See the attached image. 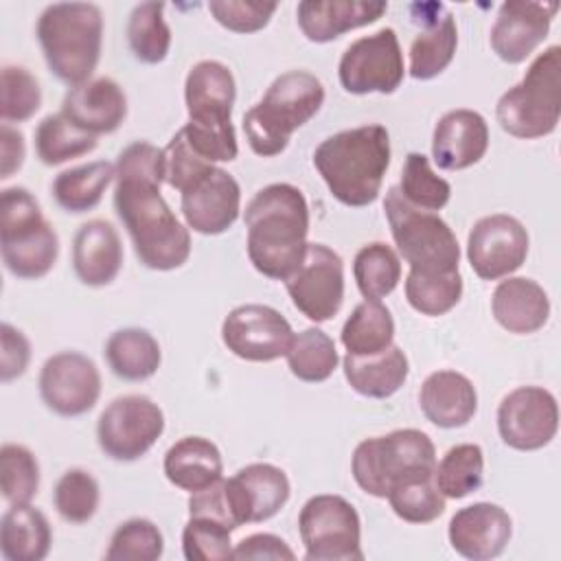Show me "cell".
Masks as SVG:
<instances>
[{"instance_id":"6da1fadb","label":"cell","mask_w":561,"mask_h":561,"mask_svg":"<svg viewBox=\"0 0 561 561\" xmlns=\"http://www.w3.org/2000/svg\"><path fill=\"white\" fill-rule=\"evenodd\" d=\"M114 167V210L138 261L158 272L182 267L191 256V234L160 193L164 151L138 140L118 153Z\"/></svg>"},{"instance_id":"7a4b0ae2","label":"cell","mask_w":561,"mask_h":561,"mask_svg":"<svg viewBox=\"0 0 561 561\" xmlns=\"http://www.w3.org/2000/svg\"><path fill=\"white\" fill-rule=\"evenodd\" d=\"M243 221L254 270L267 278L287 280L307 252L309 206L302 191L287 182L263 186L248 202Z\"/></svg>"},{"instance_id":"3957f363","label":"cell","mask_w":561,"mask_h":561,"mask_svg":"<svg viewBox=\"0 0 561 561\" xmlns=\"http://www.w3.org/2000/svg\"><path fill=\"white\" fill-rule=\"evenodd\" d=\"M313 167L340 204L368 206L390 167V134L377 123L342 129L316 147Z\"/></svg>"},{"instance_id":"277c9868","label":"cell","mask_w":561,"mask_h":561,"mask_svg":"<svg viewBox=\"0 0 561 561\" xmlns=\"http://www.w3.org/2000/svg\"><path fill=\"white\" fill-rule=\"evenodd\" d=\"M237 85L230 68L215 59L197 61L184 81L188 123L182 129L191 149L206 162H230L237 158V134L232 105Z\"/></svg>"},{"instance_id":"5b68a950","label":"cell","mask_w":561,"mask_h":561,"mask_svg":"<svg viewBox=\"0 0 561 561\" xmlns=\"http://www.w3.org/2000/svg\"><path fill=\"white\" fill-rule=\"evenodd\" d=\"M324 103L322 81L307 70L278 75L263 99L243 114V131L256 156L272 158L287 149L291 134L309 123Z\"/></svg>"},{"instance_id":"8992f818","label":"cell","mask_w":561,"mask_h":561,"mask_svg":"<svg viewBox=\"0 0 561 561\" xmlns=\"http://www.w3.org/2000/svg\"><path fill=\"white\" fill-rule=\"evenodd\" d=\"M37 39L50 72L75 88L90 81L103 42V13L92 2H55L37 20Z\"/></svg>"},{"instance_id":"52a82bcc","label":"cell","mask_w":561,"mask_h":561,"mask_svg":"<svg viewBox=\"0 0 561 561\" xmlns=\"http://www.w3.org/2000/svg\"><path fill=\"white\" fill-rule=\"evenodd\" d=\"M434 469L436 447L425 432L414 427L364 438L351 460L353 480L373 497H388L399 482L434 476Z\"/></svg>"},{"instance_id":"ba28073f","label":"cell","mask_w":561,"mask_h":561,"mask_svg":"<svg viewBox=\"0 0 561 561\" xmlns=\"http://www.w3.org/2000/svg\"><path fill=\"white\" fill-rule=\"evenodd\" d=\"M0 252L4 267L26 280L46 276L59 256L55 228L22 186L4 188L0 195Z\"/></svg>"},{"instance_id":"9c48e42d","label":"cell","mask_w":561,"mask_h":561,"mask_svg":"<svg viewBox=\"0 0 561 561\" xmlns=\"http://www.w3.org/2000/svg\"><path fill=\"white\" fill-rule=\"evenodd\" d=\"M500 127L515 138H541L557 129L561 116V46L552 44L528 66L524 79L495 105Z\"/></svg>"},{"instance_id":"30bf717a","label":"cell","mask_w":561,"mask_h":561,"mask_svg":"<svg viewBox=\"0 0 561 561\" xmlns=\"http://www.w3.org/2000/svg\"><path fill=\"white\" fill-rule=\"evenodd\" d=\"M386 219L399 254L414 272H458L460 245L449 224L438 213L405 202L399 186L383 199Z\"/></svg>"},{"instance_id":"8fae6325","label":"cell","mask_w":561,"mask_h":561,"mask_svg":"<svg viewBox=\"0 0 561 561\" xmlns=\"http://www.w3.org/2000/svg\"><path fill=\"white\" fill-rule=\"evenodd\" d=\"M307 561H362V524L355 506L333 493L313 495L298 515Z\"/></svg>"},{"instance_id":"7c38bea8","label":"cell","mask_w":561,"mask_h":561,"mask_svg":"<svg viewBox=\"0 0 561 561\" xmlns=\"http://www.w3.org/2000/svg\"><path fill=\"white\" fill-rule=\"evenodd\" d=\"M164 432V414L145 394L114 399L99 416L96 440L105 456L131 462L145 456Z\"/></svg>"},{"instance_id":"4fadbf2b","label":"cell","mask_w":561,"mask_h":561,"mask_svg":"<svg viewBox=\"0 0 561 561\" xmlns=\"http://www.w3.org/2000/svg\"><path fill=\"white\" fill-rule=\"evenodd\" d=\"M403 75V53L390 26L351 42L337 64L340 83L351 94H390L401 85Z\"/></svg>"},{"instance_id":"5bb4252c","label":"cell","mask_w":561,"mask_h":561,"mask_svg":"<svg viewBox=\"0 0 561 561\" xmlns=\"http://www.w3.org/2000/svg\"><path fill=\"white\" fill-rule=\"evenodd\" d=\"M283 283L294 307L305 318L327 322L344 300V261L324 243H307L300 267Z\"/></svg>"},{"instance_id":"9a60e30c","label":"cell","mask_w":561,"mask_h":561,"mask_svg":"<svg viewBox=\"0 0 561 561\" xmlns=\"http://www.w3.org/2000/svg\"><path fill=\"white\" fill-rule=\"evenodd\" d=\"M221 340L239 359L274 362L287 355L294 331L274 307L248 302L228 311L221 322Z\"/></svg>"},{"instance_id":"2e32d148","label":"cell","mask_w":561,"mask_h":561,"mask_svg":"<svg viewBox=\"0 0 561 561\" xmlns=\"http://www.w3.org/2000/svg\"><path fill=\"white\" fill-rule=\"evenodd\" d=\"M559 430V405L541 386H519L497 405V432L504 445L517 451L546 447Z\"/></svg>"},{"instance_id":"e0dca14e","label":"cell","mask_w":561,"mask_h":561,"mask_svg":"<svg viewBox=\"0 0 561 561\" xmlns=\"http://www.w3.org/2000/svg\"><path fill=\"white\" fill-rule=\"evenodd\" d=\"M528 232L511 215L480 217L467 237V259L482 280H497L519 270L528 256Z\"/></svg>"},{"instance_id":"ac0fdd59","label":"cell","mask_w":561,"mask_h":561,"mask_svg":"<svg viewBox=\"0 0 561 561\" xmlns=\"http://www.w3.org/2000/svg\"><path fill=\"white\" fill-rule=\"evenodd\" d=\"M101 394L96 364L77 351L48 357L39 370V397L59 416H81L94 408Z\"/></svg>"},{"instance_id":"d6986e66","label":"cell","mask_w":561,"mask_h":561,"mask_svg":"<svg viewBox=\"0 0 561 561\" xmlns=\"http://www.w3.org/2000/svg\"><path fill=\"white\" fill-rule=\"evenodd\" d=\"M230 515L237 526L274 517L289 500L287 473L270 462H252L224 480Z\"/></svg>"},{"instance_id":"ffe728a7","label":"cell","mask_w":561,"mask_h":561,"mask_svg":"<svg viewBox=\"0 0 561 561\" xmlns=\"http://www.w3.org/2000/svg\"><path fill=\"white\" fill-rule=\"evenodd\" d=\"M180 208L191 230L199 234H221L239 217L241 188L224 169L210 167L180 193Z\"/></svg>"},{"instance_id":"44dd1931","label":"cell","mask_w":561,"mask_h":561,"mask_svg":"<svg viewBox=\"0 0 561 561\" xmlns=\"http://www.w3.org/2000/svg\"><path fill=\"white\" fill-rule=\"evenodd\" d=\"M557 2L508 0L500 7L491 26V48L506 64H522L548 37Z\"/></svg>"},{"instance_id":"7402d4cb","label":"cell","mask_w":561,"mask_h":561,"mask_svg":"<svg viewBox=\"0 0 561 561\" xmlns=\"http://www.w3.org/2000/svg\"><path fill=\"white\" fill-rule=\"evenodd\" d=\"M513 535L511 515L491 502L469 504L449 519L451 548L471 561H489L504 552Z\"/></svg>"},{"instance_id":"603a6c76","label":"cell","mask_w":561,"mask_h":561,"mask_svg":"<svg viewBox=\"0 0 561 561\" xmlns=\"http://www.w3.org/2000/svg\"><path fill=\"white\" fill-rule=\"evenodd\" d=\"M489 125L480 112L458 107L443 114L432 134V158L445 171L467 169L484 158Z\"/></svg>"},{"instance_id":"cb8c5ba5","label":"cell","mask_w":561,"mask_h":561,"mask_svg":"<svg viewBox=\"0 0 561 561\" xmlns=\"http://www.w3.org/2000/svg\"><path fill=\"white\" fill-rule=\"evenodd\" d=\"M61 114L88 134H112L127 116V96L110 77H96L66 92Z\"/></svg>"},{"instance_id":"d4e9b609","label":"cell","mask_w":561,"mask_h":561,"mask_svg":"<svg viewBox=\"0 0 561 561\" xmlns=\"http://www.w3.org/2000/svg\"><path fill=\"white\" fill-rule=\"evenodd\" d=\"M388 9L383 0H302L296 7L298 26L309 42H331L346 31L377 22Z\"/></svg>"},{"instance_id":"484cf974","label":"cell","mask_w":561,"mask_h":561,"mask_svg":"<svg viewBox=\"0 0 561 561\" xmlns=\"http://www.w3.org/2000/svg\"><path fill=\"white\" fill-rule=\"evenodd\" d=\"M123 265V243L116 228L105 219L79 226L72 241V267L88 287L110 285Z\"/></svg>"},{"instance_id":"4316f807","label":"cell","mask_w":561,"mask_h":561,"mask_svg":"<svg viewBox=\"0 0 561 561\" xmlns=\"http://www.w3.org/2000/svg\"><path fill=\"white\" fill-rule=\"evenodd\" d=\"M491 311L495 322L508 333L528 335L548 322L550 298L537 280L506 276L493 291Z\"/></svg>"},{"instance_id":"83f0119b","label":"cell","mask_w":561,"mask_h":561,"mask_svg":"<svg viewBox=\"0 0 561 561\" xmlns=\"http://www.w3.org/2000/svg\"><path fill=\"white\" fill-rule=\"evenodd\" d=\"M419 405L430 423L454 430L467 425L478 410V392L469 377L456 370H436L425 377Z\"/></svg>"},{"instance_id":"f1b7e54d","label":"cell","mask_w":561,"mask_h":561,"mask_svg":"<svg viewBox=\"0 0 561 561\" xmlns=\"http://www.w3.org/2000/svg\"><path fill=\"white\" fill-rule=\"evenodd\" d=\"M164 476L182 491L195 493L221 480L224 460L219 447L204 436H184L164 454Z\"/></svg>"},{"instance_id":"f546056e","label":"cell","mask_w":561,"mask_h":561,"mask_svg":"<svg viewBox=\"0 0 561 561\" xmlns=\"http://www.w3.org/2000/svg\"><path fill=\"white\" fill-rule=\"evenodd\" d=\"M348 386L368 399L392 397L408 379L410 364L399 346H388L377 355H348L342 362Z\"/></svg>"},{"instance_id":"4dcf8cb0","label":"cell","mask_w":561,"mask_h":561,"mask_svg":"<svg viewBox=\"0 0 561 561\" xmlns=\"http://www.w3.org/2000/svg\"><path fill=\"white\" fill-rule=\"evenodd\" d=\"M53 543V530L42 511L11 504L0 522V552L7 561H42Z\"/></svg>"},{"instance_id":"1f68e13d","label":"cell","mask_w":561,"mask_h":561,"mask_svg":"<svg viewBox=\"0 0 561 561\" xmlns=\"http://www.w3.org/2000/svg\"><path fill=\"white\" fill-rule=\"evenodd\" d=\"M110 370L125 381H145L156 375L162 362L160 344L147 329H118L103 348Z\"/></svg>"},{"instance_id":"d6a6232c","label":"cell","mask_w":561,"mask_h":561,"mask_svg":"<svg viewBox=\"0 0 561 561\" xmlns=\"http://www.w3.org/2000/svg\"><path fill=\"white\" fill-rule=\"evenodd\" d=\"M456 46L458 28L454 15L445 11L440 18H432L410 44V77L421 81L434 79L451 64Z\"/></svg>"},{"instance_id":"836d02e7","label":"cell","mask_w":561,"mask_h":561,"mask_svg":"<svg viewBox=\"0 0 561 561\" xmlns=\"http://www.w3.org/2000/svg\"><path fill=\"white\" fill-rule=\"evenodd\" d=\"M340 340L348 355H377L392 346L394 320L381 300H362L346 318Z\"/></svg>"},{"instance_id":"e575fe53","label":"cell","mask_w":561,"mask_h":561,"mask_svg":"<svg viewBox=\"0 0 561 561\" xmlns=\"http://www.w3.org/2000/svg\"><path fill=\"white\" fill-rule=\"evenodd\" d=\"M116 175V167L107 160H96L61 171L53 180V197L66 213H85L99 206L105 188Z\"/></svg>"},{"instance_id":"d590c367","label":"cell","mask_w":561,"mask_h":561,"mask_svg":"<svg viewBox=\"0 0 561 561\" xmlns=\"http://www.w3.org/2000/svg\"><path fill=\"white\" fill-rule=\"evenodd\" d=\"M96 147V136L72 125L61 112L48 114L35 127V153L46 167L64 164Z\"/></svg>"},{"instance_id":"8d00e7d4","label":"cell","mask_w":561,"mask_h":561,"mask_svg":"<svg viewBox=\"0 0 561 561\" xmlns=\"http://www.w3.org/2000/svg\"><path fill=\"white\" fill-rule=\"evenodd\" d=\"M353 276L364 298L381 300L399 285L401 261L388 243L373 241L357 250L353 261Z\"/></svg>"},{"instance_id":"74e56055","label":"cell","mask_w":561,"mask_h":561,"mask_svg":"<svg viewBox=\"0 0 561 561\" xmlns=\"http://www.w3.org/2000/svg\"><path fill=\"white\" fill-rule=\"evenodd\" d=\"M484 454L476 443H460L445 451L434 469V482L445 497L462 500L482 486Z\"/></svg>"},{"instance_id":"f35d334b","label":"cell","mask_w":561,"mask_h":561,"mask_svg":"<svg viewBox=\"0 0 561 561\" xmlns=\"http://www.w3.org/2000/svg\"><path fill=\"white\" fill-rule=\"evenodd\" d=\"M127 42L134 57L142 64H160L171 48V28L164 20L162 2H140L127 22Z\"/></svg>"},{"instance_id":"ab89813d","label":"cell","mask_w":561,"mask_h":561,"mask_svg":"<svg viewBox=\"0 0 561 561\" xmlns=\"http://www.w3.org/2000/svg\"><path fill=\"white\" fill-rule=\"evenodd\" d=\"M285 357L291 375L307 383L327 381L340 362L333 340L318 327H309L294 335Z\"/></svg>"},{"instance_id":"60d3db41","label":"cell","mask_w":561,"mask_h":561,"mask_svg":"<svg viewBox=\"0 0 561 561\" xmlns=\"http://www.w3.org/2000/svg\"><path fill=\"white\" fill-rule=\"evenodd\" d=\"M462 296L460 272H408L405 298L423 316L436 318L451 311Z\"/></svg>"},{"instance_id":"b9f144b4","label":"cell","mask_w":561,"mask_h":561,"mask_svg":"<svg viewBox=\"0 0 561 561\" xmlns=\"http://www.w3.org/2000/svg\"><path fill=\"white\" fill-rule=\"evenodd\" d=\"M399 191L408 204L432 213L440 210L451 197V184L445 178L436 175L430 167L427 156L419 151H410L405 156Z\"/></svg>"},{"instance_id":"7bdbcfd3","label":"cell","mask_w":561,"mask_h":561,"mask_svg":"<svg viewBox=\"0 0 561 561\" xmlns=\"http://www.w3.org/2000/svg\"><path fill=\"white\" fill-rule=\"evenodd\" d=\"M386 500L394 515L410 524H430L445 513V495L438 491L434 476L399 482Z\"/></svg>"},{"instance_id":"ee69618b","label":"cell","mask_w":561,"mask_h":561,"mask_svg":"<svg viewBox=\"0 0 561 561\" xmlns=\"http://www.w3.org/2000/svg\"><path fill=\"white\" fill-rule=\"evenodd\" d=\"M101 500L96 478L85 469H68L55 484L53 504L68 524H85L94 517Z\"/></svg>"},{"instance_id":"f6af8a7d","label":"cell","mask_w":561,"mask_h":561,"mask_svg":"<svg viewBox=\"0 0 561 561\" xmlns=\"http://www.w3.org/2000/svg\"><path fill=\"white\" fill-rule=\"evenodd\" d=\"M0 486L9 504H31L39 489V462L24 445L0 447Z\"/></svg>"},{"instance_id":"bcb514c9","label":"cell","mask_w":561,"mask_h":561,"mask_svg":"<svg viewBox=\"0 0 561 561\" xmlns=\"http://www.w3.org/2000/svg\"><path fill=\"white\" fill-rule=\"evenodd\" d=\"M164 552V537L160 528L145 517L123 522L105 550L107 561H156Z\"/></svg>"},{"instance_id":"7dc6e473","label":"cell","mask_w":561,"mask_h":561,"mask_svg":"<svg viewBox=\"0 0 561 561\" xmlns=\"http://www.w3.org/2000/svg\"><path fill=\"white\" fill-rule=\"evenodd\" d=\"M232 528L206 515H188L182 530V552L188 561L232 559Z\"/></svg>"},{"instance_id":"c3c4849f","label":"cell","mask_w":561,"mask_h":561,"mask_svg":"<svg viewBox=\"0 0 561 561\" xmlns=\"http://www.w3.org/2000/svg\"><path fill=\"white\" fill-rule=\"evenodd\" d=\"M42 105L37 79L22 66H4L0 72V118L4 123L28 121Z\"/></svg>"},{"instance_id":"681fc988","label":"cell","mask_w":561,"mask_h":561,"mask_svg":"<svg viewBox=\"0 0 561 561\" xmlns=\"http://www.w3.org/2000/svg\"><path fill=\"white\" fill-rule=\"evenodd\" d=\"M278 9L276 2L263 0H213L208 11L228 31L234 33H256L267 26L270 18Z\"/></svg>"},{"instance_id":"f907efd6","label":"cell","mask_w":561,"mask_h":561,"mask_svg":"<svg viewBox=\"0 0 561 561\" xmlns=\"http://www.w3.org/2000/svg\"><path fill=\"white\" fill-rule=\"evenodd\" d=\"M31 359V342L26 335L11 327L9 322H2L0 327V379L11 381L15 377H22Z\"/></svg>"},{"instance_id":"816d5d0a","label":"cell","mask_w":561,"mask_h":561,"mask_svg":"<svg viewBox=\"0 0 561 561\" xmlns=\"http://www.w3.org/2000/svg\"><path fill=\"white\" fill-rule=\"evenodd\" d=\"M232 559H296V552L287 546L285 539L272 533H254L243 537L232 548Z\"/></svg>"},{"instance_id":"f5cc1de1","label":"cell","mask_w":561,"mask_h":561,"mask_svg":"<svg viewBox=\"0 0 561 561\" xmlns=\"http://www.w3.org/2000/svg\"><path fill=\"white\" fill-rule=\"evenodd\" d=\"M26 145L22 131L13 129L9 123H2L0 127V178H11L24 162Z\"/></svg>"}]
</instances>
